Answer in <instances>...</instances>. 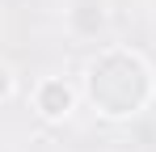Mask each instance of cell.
I'll list each match as a JSON object with an SVG mask.
<instances>
[{"label": "cell", "instance_id": "1", "mask_svg": "<svg viewBox=\"0 0 156 152\" xmlns=\"http://www.w3.org/2000/svg\"><path fill=\"white\" fill-rule=\"evenodd\" d=\"M68 106H72V93H68V85H63V80H47V85L38 89V110H42V114L59 118Z\"/></svg>", "mask_w": 156, "mask_h": 152}, {"label": "cell", "instance_id": "2", "mask_svg": "<svg viewBox=\"0 0 156 152\" xmlns=\"http://www.w3.org/2000/svg\"><path fill=\"white\" fill-rule=\"evenodd\" d=\"M4 93H9V72L0 68V97H4Z\"/></svg>", "mask_w": 156, "mask_h": 152}]
</instances>
